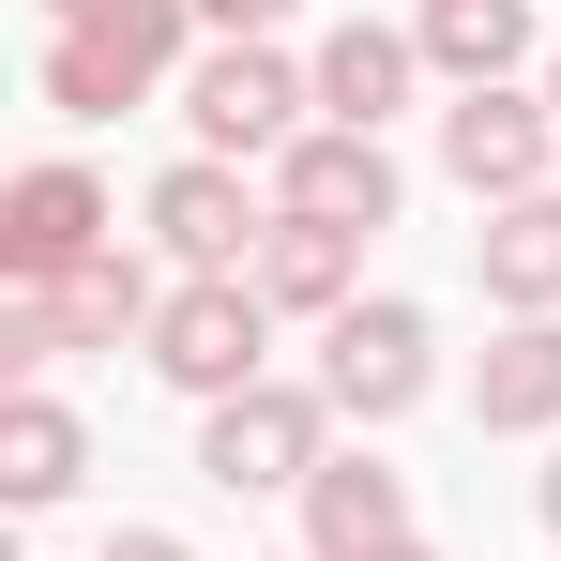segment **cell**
I'll return each mask as SVG.
<instances>
[{
	"label": "cell",
	"instance_id": "obj_1",
	"mask_svg": "<svg viewBox=\"0 0 561 561\" xmlns=\"http://www.w3.org/2000/svg\"><path fill=\"white\" fill-rule=\"evenodd\" d=\"M46 46H31V92L61 122H122V106L183 92L197 77V0H31Z\"/></svg>",
	"mask_w": 561,
	"mask_h": 561
},
{
	"label": "cell",
	"instance_id": "obj_2",
	"mask_svg": "<svg viewBox=\"0 0 561 561\" xmlns=\"http://www.w3.org/2000/svg\"><path fill=\"white\" fill-rule=\"evenodd\" d=\"M183 152H213V168H274L288 137L319 122V61H288V46H197L183 92Z\"/></svg>",
	"mask_w": 561,
	"mask_h": 561
},
{
	"label": "cell",
	"instance_id": "obj_3",
	"mask_svg": "<svg viewBox=\"0 0 561 561\" xmlns=\"http://www.w3.org/2000/svg\"><path fill=\"white\" fill-rule=\"evenodd\" d=\"M137 365L168 379L183 410H228V394H259V379H274V304H259V274H183Z\"/></svg>",
	"mask_w": 561,
	"mask_h": 561
},
{
	"label": "cell",
	"instance_id": "obj_4",
	"mask_svg": "<svg viewBox=\"0 0 561 561\" xmlns=\"http://www.w3.org/2000/svg\"><path fill=\"white\" fill-rule=\"evenodd\" d=\"M319 394H334V425H410L425 394H440V319L425 304H394V288H365L350 319H319Z\"/></svg>",
	"mask_w": 561,
	"mask_h": 561
},
{
	"label": "cell",
	"instance_id": "obj_5",
	"mask_svg": "<svg viewBox=\"0 0 561 561\" xmlns=\"http://www.w3.org/2000/svg\"><path fill=\"white\" fill-rule=\"evenodd\" d=\"M319 456H334V394H319V379H259V394L197 410V470H213L228 501H304Z\"/></svg>",
	"mask_w": 561,
	"mask_h": 561
},
{
	"label": "cell",
	"instance_id": "obj_6",
	"mask_svg": "<svg viewBox=\"0 0 561 561\" xmlns=\"http://www.w3.org/2000/svg\"><path fill=\"white\" fill-rule=\"evenodd\" d=\"M106 243H122V197H106L77 152H31V168L0 183V274L15 288H77Z\"/></svg>",
	"mask_w": 561,
	"mask_h": 561
},
{
	"label": "cell",
	"instance_id": "obj_7",
	"mask_svg": "<svg viewBox=\"0 0 561 561\" xmlns=\"http://www.w3.org/2000/svg\"><path fill=\"white\" fill-rule=\"evenodd\" d=\"M547 168H561V106H547V77H501V92H456V106H440V183H456L470 213L547 197Z\"/></svg>",
	"mask_w": 561,
	"mask_h": 561
},
{
	"label": "cell",
	"instance_id": "obj_8",
	"mask_svg": "<svg viewBox=\"0 0 561 561\" xmlns=\"http://www.w3.org/2000/svg\"><path fill=\"white\" fill-rule=\"evenodd\" d=\"M137 228H152L168 274H259V243H274V183H243V168L183 152V168H152Z\"/></svg>",
	"mask_w": 561,
	"mask_h": 561
},
{
	"label": "cell",
	"instance_id": "obj_9",
	"mask_svg": "<svg viewBox=\"0 0 561 561\" xmlns=\"http://www.w3.org/2000/svg\"><path fill=\"white\" fill-rule=\"evenodd\" d=\"M394 197H410V168L379 152L365 122H304V137L274 152V213H319V228H365V243H379Z\"/></svg>",
	"mask_w": 561,
	"mask_h": 561
},
{
	"label": "cell",
	"instance_id": "obj_10",
	"mask_svg": "<svg viewBox=\"0 0 561 561\" xmlns=\"http://www.w3.org/2000/svg\"><path fill=\"white\" fill-rule=\"evenodd\" d=\"M410 46L440 92H501V77H547V0H410Z\"/></svg>",
	"mask_w": 561,
	"mask_h": 561
},
{
	"label": "cell",
	"instance_id": "obj_11",
	"mask_svg": "<svg viewBox=\"0 0 561 561\" xmlns=\"http://www.w3.org/2000/svg\"><path fill=\"white\" fill-rule=\"evenodd\" d=\"M379 547H410V470L379 440H334L304 485V561H379Z\"/></svg>",
	"mask_w": 561,
	"mask_h": 561
},
{
	"label": "cell",
	"instance_id": "obj_12",
	"mask_svg": "<svg viewBox=\"0 0 561 561\" xmlns=\"http://www.w3.org/2000/svg\"><path fill=\"white\" fill-rule=\"evenodd\" d=\"M425 92V46H410V15H334L319 31V122H394V106Z\"/></svg>",
	"mask_w": 561,
	"mask_h": 561
},
{
	"label": "cell",
	"instance_id": "obj_13",
	"mask_svg": "<svg viewBox=\"0 0 561 561\" xmlns=\"http://www.w3.org/2000/svg\"><path fill=\"white\" fill-rule=\"evenodd\" d=\"M470 425H485V440H561V319H501V334H485Z\"/></svg>",
	"mask_w": 561,
	"mask_h": 561
},
{
	"label": "cell",
	"instance_id": "obj_14",
	"mask_svg": "<svg viewBox=\"0 0 561 561\" xmlns=\"http://www.w3.org/2000/svg\"><path fill=\"white\" fill-rule=\"evenodd\" d=\"M470 288H485L501 319H561V183L501 197V213L470 228Z\"/></svg>",
	"mask_w": 561,
	"mask_h": 561
},
{
	"label": "cell",
	"instance_id": "obj_15",
	"mask_svg": "<svg viewBox=\"0 0 561 561\" xmlns=\"http://www.w3.org/2000/svg\"><path fill=\"white\" fill-rule=\"evenodd\" d=\"M77 485H92V425H77L46 379H31V394H0V501H15V516H61Z\"/></svg>",
	"mask_w": 561,
	"mask_h": 561
},
{
	"label": "cell",
	"instance_id": "obj_16",
	"mask_svg": "<svg viewBox=\"0 0 561 561\" xmlns=\"http://www.w3.org/2000/svg\"><path fill=\"white\" fill-rule=\"evenodd\" d=\"M168 259H152V243H106L92 274L77 288H46V304H61V350H152V319H168Z\"/></svg>",
	"mask_w": 561,
	"mask_h": 561
},
{
	"label": "cell",
	"instance_id": "obj_17",
	"mask_svg": "<svg viewBox=\"0 0 561 561\" xmlns=\"http://www.w3.org/2000/svg\"><path fill=\"white\" fill-rule=\"evenodd\" d=\"M259 304H274V319H350V304H365V228L274 213V243H259Z\"/></svg>",
	"mask_w": 561,
	"mask_h": 561
},
{
	"label": "cell",
	"instance_id": "obj_18",
	"mask_svg": "<svg viewBox=\"0 0 561 561\" xmlns=\"http://www.w3.org/2000/svg\"><path fill=\"white\" fill-rule=\"evenodd\" d=\"M0 365H15V394L61 365V304H46V288H15V304H0Z\"/></svg>",
	"mask_w": 561,
	"mask_h": 561
},
{
	"label": "cell",
	"instance_id": "obj_19",
	"mask_svg": "<svg viewBox=\"0 0 561 561\" xmlns=\"http://www.w3.org/2000/svg\"><path fill=\"white\" fill-rule=\"evenodd\" d=\"M288 0H197V46H274Z\"/></svg>",
	"mask_w": 561,
	"mask_h": 561
},
{
	"label": "cell",
	"instance_id": "obj_20",
	"mask_svg": "<svg viewBox=\"0 0 561 561\" xmlns=\"http://www.w3.org/2000/svg\"><path fill=\"white\" fill-rule=\"evenodd\" d=\"M92 561H197V547H183V531H106Z\"/></svg>",
	"mask_w": 561,
	"mask_h": 561
},
{
	"label": "cell",
	"instance_id": "obj_21",
	"mask_svg": "<svg viewBox=\"0 0 561 561\" xmlns=\"http://www.w3.org/2000/svg\"><path fill=\"white\" fill-rule=\"evenodd\" d=\"M531 501H547V531H561V456H547V470H531Z\"/></svg>",
	"mask_w": 561,
	"mask_h": 561
},
{
	"label": "cell",
	"instance_id": "obj_22",
	"mask_svg": "<svg viewBox=\"0 0 561 561\" xmlns=\"http://www.w3.org/2000/svg\"><path fill=\"white\" fill-rule=\"evenodd\" d=\"M379 561H440V547H425V531H410V547H379Z\"/></svg>",
	"mask_w": 561,
	"mask_h": 561
},
{
	"label": "cell",
	"instance_id": "obj_23",
	"mask_svg": "<svg viewBox=\"0 0 561 561\" xmlns=\"http://www.w3.org/2000/svg\"><path fill=\"white\" fill-rule=\"evenodd\" d=\"M547 106H561V46H547Z\"/></svg>",
	"mask_w": 561,
	"mask_h": 561
},
{
	"label": "cell",
	"instance_id": "obj_24",
	"mask_svg": "<svg viewBox=\"0 0 561 561\" xmlns=\"http://www.w3.org/2000/svg\"><path fill=\"white\" fill-rule=\"evenodd\" d=\"M547 15H561V0H547Z\"/></svg>",
	"mask_w": 561,
	"mask_h": 561
}]
</instances>
